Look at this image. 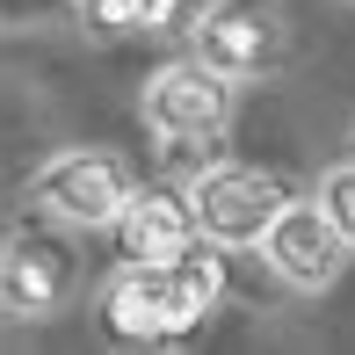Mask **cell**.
Returning <instances> with one entry per match:
<instances>
[{
  "label": "cell",
  "mask_w": 355,
  "mask_h": 355,
  "mask_svg": "<svg viewBox=\"0 0 355 355\" xmlns=\"http://www.w3.org/2000/svg\"><path fill=\"white\" fill-rule=\"evenodd\" d=\"M218 239H196L174 261H123L102 290V319L116 341H174V334L203 327L211 304L225 297V261Z\"/></svg>",
  "instance_id": "obj_1"
},
{
  "label": "cell",
  "mask_w": 355,
  "mask_h": 355,
  "mask_svg": "<svg viewBox=\"0 0 355 355\" xmlns=\"http://www.w3.org/2000/svg\"><path fill=\"white\" fill-rule=\"evenodd\" d=\"M131 167H123L116 153H94V145H73V153H51L37 167V182H29V196H37V211L51 225H66V232H102V225L123 218V203H131Z\"/></svg>",
  "instance_id": "obj_2"
},
{
  "label": "cell",
  "mask_w": 355,
  "mask_h": 355,
  "mask_svg": "<svg viewBox=\"0 0 355 355\" xmlns=\"http://www.w3.org/2000/svg\"><path fill=\"white\" fill-rule=\"evenodd\" d=\"M138 116H145V131L167 138V145H211L225 123H232V80L218 66H203L196 51L167 58V66L145 80Z\"/></svg>",
  "instance_id": "obj_3"
},
{
  "label": "cell",
  "mask_w": 355,
  "mask_h": 355,
  "mask_svg": "<svg viewBox=\"0 0 355 355\" xmlns=\"http://www.w3.org/2000/svg\"><path fill=\"white\" fill-rule=\"evenodd\" d=\"M189 203H196L203 239H218V247H261L276 211L290 203V189L276 174H261V167L225 159V167H203L196 182H189Z\"/></svg>",
  "instance_id": "obj_4"
},
{
  "label": "cell",
  "mask_w": 355,
  "mask_h": 355,
  "mask_svg": "<svg viewBox=\"0 0 355 355\" xmlns=\"http://www.w3.org/2000/svg\"><path fill=\"white\" fill-rule=\"evenodd\" d=\"M73 297V247L58 232H22L0 239V312L8 319H51Z\"/></svg>",
  "instance_id": "obj_5"
},
{
  "label": "cell",
  "mask_w": 355,
  "mask_h": 355,
  "mask_svg": "<svg viewBox=\"0 0 355 355\" xmlns=\"http://www.w3.org/2000/svg\"><path fill=\"white\" fill-rule=\"evenodd\" d=\"M261 254H268V268L290 283V290H327V283H341V268H348V239H341V225L327 218V203H283L276 225H268V239H261Z\"/></svg>",
  "instance_id": "obj_6"
},
{
  "label": "cell",
  "mask_w": 355,
  "mask_h": 355,
  "mask_svg": "<svg viewBox=\"0 0 355 355\" xmlns=\"http://www.w3.org/2000/svg\"><path fill=\"white\" fill-rule=\"evenodd\" d=\"M189 37H196V58L218 66L225 80L268 73L276 51H283V29H276V15H268L261 0H211V8L189 22Z\"/></svg>",
  "instance_id": "obj_7"
},
{
  "label": "cell",
  "mask_w": 355,
  "mask_h": 355,
  "mask_svg": "<svg viewBox=\"0 0 355 355\" xmlns=\"http://www.w3.org/2000/svg\"><path fill=\"white\" fill-rule=\"evenodd\" d=\"M116 239H123V261H174L182 247H196L203 225H196L189 189H131Z\"/></svg>",
  "instance_id": "obj_8"
},
{
  "label": "cell",
  "mask_w": 355,
  "mask_h": 355,
  "mask_svg": "<svg viewBox=\"0 0 355 355\" xmlns=\"http://www.w3.org/2000/svg\"><path fill=\"white\" fill-rule=\"evenodd\" d=\"M174 8L182 0H80V15H87L94 37H159V29H174Z\"/></svg>",
  "instance_id": "obj_9"
},
{
  "label": "cell",
  "mask_w": 355,
  "mask_h": 355,
  "mask_svg": "<svg viewBox=\"0 0 355 355\" xmlns=\"http://www.w3.org/2000/svg\"><path fill=\"white\" fill-rule=\"evenodd\" d=\"M319 203H327V218L341 225V239L355 247V159H341V167L319 174Z\"/></svg>",
  "instance_id": "obj_10"
},
{
  "label": "cell",
  "mask_w": 355,
  "mask_h": 355,
  "mask_svg": "<svg viewBox=\"0 0 355 355\" xmlns=\"http://www.w3.org/2000/svg\"><path fill=\"white\" fill-rule=\"evenodd\" d=\"M348 145H355V138H348Z\"/></svg>",
  "instance_id": "obj_11"
}]
</instances>
